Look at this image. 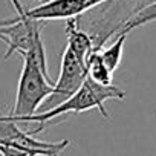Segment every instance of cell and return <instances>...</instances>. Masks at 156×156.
I'll list each match as a JSON object with an SVG mask.
<instances>
[{
	"instance_id": "obj_10",
	"label": "cell",
	"mask_w": 156,
	"mask_h": 156,
	"mask_svg": "<svg viewBox=\"0 0 156 156\" xmlns=\"http://www.w3.org/2000/svg\"><path fill=\"white\" fill-rule=\"evenodd\" d=\"M126 38H127V34H118L116 40H115L110 46H107L106 49L100 51L104 64H106V66L109 67V70H112V72H115L116 67H118L119 63H121V58H122V49H124Z\"/></svg>"
},
{
	"instance_id": "obj_11",
	"label": "cell",
	"mask_w": 156,
	"mask_h": 156,
	"mask_svg": "<svg viewBox=\"0 0 156 156\" xmlns=\"http://www.w3.org/2000/svg\"><path fill=\"white\" fill-rule=\"evenodd\" d=\"M0 154L2 156H29L25 150L9 145V144H0Z\"/></svg>"
},
{
	"instance_id": "obj_4",
	"label": "cell",
	"mask_w": 156,
	"mask_h": 156,
	"mask_svg": "<svg viewBox=\"0 0 156 156\" xmlns=\"http://www.w3.org/2000/svg\"><path fill=\"white\" fill-rule=\"evenodd\" d=\"M87 76V67L83 60L78 58L69 48L64 49L61 57V69L58 81L54 84V92L43 101V110H49L64 100H67L72 94H75L83 84Z\"/></svg>"
},
{
	"instance_id": "obj_9",
	"label": "cell",
	"mask_w": 156,
	"mask_h": 156,
	"mask_svg": "<svg viewBox=\"0 0 156 156\" xmlns=\"http://www.w3.org/2000/svg\"><path fill=\"white\" fill-rule=\"evenodd\" d=\"M154 20H156V2L142 8V9H139V11H136V12H133L129 19H126L121 23V26L116 32L118 34H129L132 29H136V28L147 25L150 22H154Z\"/></svg>"
},
{
	"instance_id": "obj_8",
	"label": "cell",
	"mask_w": 156,
	"mask_h": 156,
	"mask_svg": "<svg viewBox=\"0 0 156 156\" xmlns=\"http://www.w3.org/2000/svg\"><path fill=\"white\" fill-rule=\"evenodd\" d=\"M86 67H87V76L100 84H112V75L113 72L109 70V67L104 64L101 58L100 49H94L87 58H86Z\"/></svg>"
},
{
	"instance_id": "obj_2",
	"label": "cell",
	"mask_w": 156,
	"mask_h": 156,
	"mask_svg": "<svg viewBox=\"0 0 156 156\" xmlns=\"http://www.w3.org/2000/svg\"><path fill=\"white\" fill-rule=\"evenodd\" d=\"M41 28L43 20L31 19L25 14L16 16L14 19L0 20V40L6 44V52L3 55L5 60H8L12 54L29 57L41 69V72L49 76L44 46L40 37Z\"/></svg>"
},
{
	"instance_id": "obj_5",
	"label": "cell",
	"mask_w": 156,
	"mask_h": 156,
	"mask_svg": "<svg viewBox=\"0 0 156 156\" xmlns=\"http://www.w3.org/2000/svg\"><path fill=\"white\" fill-rule=\"evenodd\" d=\"M0 144H9L19 147L25 150L29 156H58L69 145V141H38L29 132H23L17 126V122L11 119L8 115H0Z\"/></svg>"
},
{
	"instance_id": "obj_3",
	"label": "cell",
	"mask_w": 156,
	"mask_h": 156,
	"mask_svg": "<svg viewBox=\"0 0 156 156\" xmlns=\"http://www.w3.org/2000/svg\"><path fill=\"white\" fill-rule=\"evenodd\" d=\"M23 58L25 63L17 86L16 104L12 113L8 115L14 121L37 113L43 101L54 92V84H55L51 80V76L44 75L41 69L29 57H23Z\"/></svg>"
},
{
	"instance_id": "obj_7",
	"label": "cell",
	"mask_w": 156,
	"mask_h": 156,
	"mask_svg": "<svg viewBox=\"0 0 156 156\" xmlns=\"http://www.w3.org/2000/svg\"><path fill=\"white\" fill-rule=\"evenodd\" d=\"M66 35H67V48L86 63L87 55L95 49L92 37L78 28L76 17H70L66 22Z\"/></svg>"
},
{
	"instance_id": "obj_1",
	"label": "cell",
	"mask_w": 156,
	"mask_h": 156,
	"mask_svg": "<svg viewBox=\"0 0 156 156\" xmlns=\"http://www.w3.org/2000/svg\"><path fill=\"white\" fill-rule=\"evenodd\" d=\"M124 98H126V92L121 90L119 87H116L113 84H107V86L100 84V83L94 81L92 78L86 76V80L78 87V90L75 94H72L67 100L60 103L58 106H55L49 110H43L40 113H34L31 116L22 118L16 122H38L40 127L29 132L31 135H35L44 129L46 122H49L61 115H66V113H80L84 110L98 109V112L106 119H110V116L104 107V103L107 100H124Z\"/></svg>"
},
{
	"instance_id": "obj_6",
	"label": "cell",
	"mask_w": 156,
	"mask_h": 156,
	"mask_svg": "<svg viewBox=\"0 0 156 156\" xmlns=\"http://www.w3.org/2000/svg\"><path fill=\"white\" fill-rule=\"evenodd\" d=\"M107 0H48L40 6L25 11V16L37 20H58L76 17L97 5H101Z\"/></svg>"
},
{
	"instance_id": "obj_12",
	"label": "cell",
	"mask_w": 156,
	"mask_h": 156,
	"mask_svg": "<svg viewBox=\"0 0 156 156\" xmlns=\"http://www.w3.org/2000/svg\"><path fill=\"white\" fill-rule=\"evenodd\" d=\"M38 2H40V3H44V2H48V0H38Z\"/></svg>"
}]
</instances>
